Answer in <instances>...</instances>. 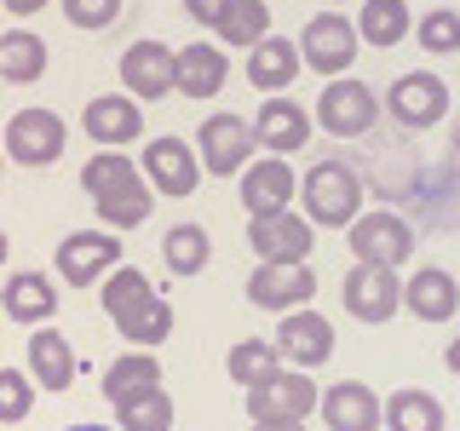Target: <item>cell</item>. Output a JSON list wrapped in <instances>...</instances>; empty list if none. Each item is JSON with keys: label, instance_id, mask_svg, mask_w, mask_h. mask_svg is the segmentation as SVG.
Masks as SVG:
<instances>
[{"label": "cell", "instance_id": "40", "mask_svg": "<svg viewBox=\"0 0 460 431\" xmlns=\"http://www.w3.org/2000/svg\"><path fill=\"white\" fill-rule=\"evenodd\" d=\"M0 6H6V12H18V18H35V12L47 6V0H0Z\"/></svg>", "mask_w": 460, "mask_h": 431}, {"label": "cell", "instance_id": "12", "mask_svg": "<svg viewBox=\"0 0 460 431\" xmlns=\"http://www.w3.org/2000/svg\"><path fill=\"white\" fill-rule=\"evenodd\" d=\"M277 351H282V363H294V368H323L328 356H334V322H328L323 311H288L282 322H277Z\"/></svg>", "mask_w": 460, "mask_h": 431}, {"label": "cell", "instance_id": "14", "mask_svg": "<svg viewBox=\"0 0 460 431\" xmlns=\"http://www.w3.org/2000/svg\"><path fill=\"white\" fill-rule=\"evenodd\" d=\"M144 179L162 196H190L201 184V162L184 138H150L144 144Z\"/></svg>", "mask_w": 460, "mask_h": 431}, {"label": "cell", "instance_id": "28", "mask_svg": "<svg viewBox=\"0 0 460 431\" xmlns=\"http://www.w3.org/2000/svg\"><path fill=\"white\" fill-rule=\"evenodd\" d=\"M47 75V40L29 35V29H12V35H0V81H40Z\"/></svg>", "mask_w": 460, "mask_h": 431}, {"label": "cell", "instance_id": "44", "mask_svg": "<svg viewBox=\"0 0 460 431\" xmlns=\"http://www.w3.org/2000/svg\"><path fill=\"white\" fill-rule=\"evenodd\" d=\"M69 431H110V426H69Z\"/></svg>", "mask_w": 460, "mask_h": 431}, {"label": "cell", "instance_id": "29", "mask_svg": "<svg viewBox=\"0 0 460 431\" xmlns=\"http://www.w3.org/2000/svg\"><path fill=\"white\" fill-rule=\"evenodd\" d=\"M409 29H414L409 0H363V12H357V35L368 47H397Z\"/></svg>", "mask_w": 460, "mask_h": 431}, {"label": "cell", "instance_id": "20", "mask_svg": "<svg viewBox=\"0 0 460 431\" xmlns=\"http://www.w3.org/2000/svg\"><path fill=\"white\" fill-rule=\"evenodd\" d=\"M225 75H230V57L219 47H208V40H190V47H179V57H172V92H184V98L225 92Z\"/></svg>", "mask_w": 460, "mask_h": 431}, {"label": "cell", "instance_id": "37", "mask_svg": "<svg viewBox=\"0 0 460 431\" xmlns=\"http://www.w3.org/2000/svg\"><path fill=\"white\" fill-rule=\"evenodd\" d=\"M29 409H35V385L18 368H0V420H29Z\"/></svg>", "mask_w": 460, "mask_h": 431}, {"label": "cell", "instance_id": "45", "mask_svg": "<svg viewBox=\"0 0 460 431\" xmlns=\"http://www.w3.org/2000/svg\"><path fill=\"white\" fill-rule=\"evenodd\" d=\"M455 162H460V127H455Z\"/></svg>", "mask_w": 460, "mask_h": 431}, {"label": "cell", "instance_id": "3", "mask_svg": "<svg viewBox=\"0 0 460 431\" xmlns=\"http://www.w3.org/2000/svg\"><path fill=\"white\" fill-rule=\"evenodd\" d=\"M345 242H351L357 265H385V270H397L402 259L414 253V230H409V219H402V213H392V207L357 213V219L345 224Z\"/></svg>", "mask_w": 460, "mask_h": 431}, {"label": "cell", "instance_id": "6", "mask_svg": "<svg viewBox=\"0 0 460 431\" xmlns=\"http://www.w3.org/2000/svg\"><path fill=\"white\" fill-rule=\"evenodd\" d=\"M357 23L345 18V12H316L305 23V35H299V57L316 69V75H345L357 57Z\"/></svg>", "mask_w": 460, "mask_h": 431}, {"label": "cell", "instance_id": "19", "mask_svg": "<svg viewBox=\"0 0 460 431\" xmlns=\"http://www.w3.org/2000/svg\"><path fill=\"white\" fill-rule=\"evenodd\" d=\"M253 138L265 144L270 155H294L311 144V115L294 104V98H265L253 115Z\"/></svg>", "mask_w": 460, "mask_h": 431}, {"label": "cell", "instance_id": "10", "mask_svg": "<svg viewBox=\"0 0 460 431\" xmlns=\"http://www.w3.org/2000/svg\"><path fill=\"white\" fill-rule=\"evenodd\" d=\"M374 115H380V104H374V92L363 81H328L323 98H316V121H323V133L334 138H363L374 127Z\"/></svg>", "mask_w": 460, "mask_h": 431}, {"label": "cell", "instance_id": "9", "mask_svg": "<svg viewBox=\"0 0 460 431\" xmlns=\"http://www.w3.org/2000/svg\"><path fill=\"white\" fill-rule=\"evenodd\" d=\"M248 242H253V253L265 259V265H305L316 230H311V219H299V213L282 207V213H259L248 224Z\"/></svg>", "mask_w": 460, "mask_h": 431}, {"label": "cell", "instance_id": "5", "mask_svg": "<svg viewBox=\"0 0 460 431\" xmlns=\"http://www.w3.org/2000/svg\"><path fill=\"white\" fill-rule=\"evenodd\" d=\"M69 144V127L58 110H18L6 121V155L18 167H52Z\"/></svg>", "mask_w": 460, "mask_h": 431}, {"label": "cell", "instance_id": "42", "mask_svg": "<svg viewBox=\"0 0 460 431\" xmlns=\"http://www.w3.org/2000/svg\"><path fill=\"white\" fill-rule=\"evenodd\" d=\"M443 363H449V374H460V339L449 345V356H443Z\"/></svg>", "mask_w": 460, "mask_h": 431}, {"label": "cell", "instance_id": "43", "mask_svg": "<svg viewBox=\"0 0 460 431\" xmlns=\"http://www.w3.org/2000/svg\"><path fill=\"white\" fill-rule=\"evenodd\" d=\"M12 253V242H6V230H0V259H6Z\"/></svg>", "mask_w": 460, "mask_h": 431}, {"label": "cell", "instance_id": "1", "mask_svg": "<svg viewBox=\"0 0 460 431\" xmlns=\"http://www.w3.org/2000/svg\"><path fill=\"white\" fill-rule=\"evenodd\" d=\"M104 311L121 328V339L138 345V351H150V345H162L172 334V305L155 294V282L138 265H115L104 277Z\"/></svg>", "mask_w": 460, "mask_h": 431}, {"label": "cell", "instance_id": "7", "mask_svg": "<svg viewBox=\"0 0 460 431\" xmlns=\"http://www.w3.org/2000/svg\"><path fill=\"white\" fill-rule=\"evenodd\" d=\"M201 167L213 172V179H230V172H242L253 162V150H259V138H253V121H242V115H208L201 121Z\"/></svg>", "mask_w": 460, "mask_h": 431}, {"label": "cell", "instance_id": "17", "mask_svg": "<svg viewBox=\"0 0 460 431\" xmlns=\"http://www.w3.org/2000/svg\"><path fill=\"white\" fill-rule=\"evenodd\" d=\"M323 426L328 431H380L385 426V402L368 391L363 380H340L323 391Z\"/></svg>", "mask_w": 460, "mask_h": 431}, {"label": "cell", "instance_id": "2", "mask_svg": "<svg viewBox=\"0 0 460 431\" xmlns=\"http://www.w3.org/2000/svg\"><path fill=\"white\" fill-rule=\"evenodd\" d=\"M299 196H305V219L311 224H351L363 213V179H357L345 162H316L305 179H299Z\"/></svg>", "mask_w": 460, "mask_h": 431}, {"label": "cell", "instance_id": "25", "mask_svg": "<svg viewBox=\"0 0 460 431\" xmlns=\"http://www.w3.org/2000/svg\"><path fill=\"white\" fill-rule=\"evenodd\" d=\"M299 40H282V35H265L259 47H248V81L259 86V92H288L294 86V75H299Z\"/></svg>", "mask_w": 460, "mask_h": 431}, {"label": "cell", "instance_id": "33", "mask_svg": "<svg viewBox=\"0 0 460 431\" xmlns=\"http://www.w3.org/2000/svg\"><path fill=\"white\" fill-rule=\"evenodd\" d=\"M277 363H282V351L270 339H236L230 345V356H225V368H230V380L248 391V385H259V380H270L277 374Z\"/></svg>", "mask_w": 460, "mask_h": 431}, {"label": "cell", "instance_id": "16", "mask_svg": "<svg viewBox=\"0 0 460 431\" xmlns=\"http://www.w3.org/2000/svg\"><path fill=\"white\" fill-rule=\"evenodd\" d=\"M172 52L167 40H133V47L121 52V86L127 92H138V104L144 98H167L172 92Z\"/></svg>", "mask_w": 460, "mask_h": 431}, {"label": "cell", "instance_id": "31", "mask_svg": "<svg viewBox=\"0 0 460 431\" xmlns=\"http://www.w3.org/2000/svg\"><path fill=\"white\" fill-rule=\"evenodd\" d=\"M93 207H98V219H104L110 230H133V224H144V219H150V207H155V190H150V179H133V184H121V190L98 196Z\"/></svg>", "mask_w": 460, "mask_h": 431}, {"label": "cell", "instance_id": "30", "mask_svg": "<svg viewBox=\"0 0 460 431\" xmlns=\"http://www.w3.org/2000/svg\"><path fill=\"white\" fill-rule=\"evenodd\" d=\"M162 259H167L172 277H201V270H208V259H213L208 230H201V224H172L167 236H162Z\"/></svg>", "mask_w": 460, "mask_h": 431}, {"label": "cell", "instance_id": "38", "mask_svg": "<svg viewBox=\"0 0 460 431\" xmlns=\"http://www.w3.org/2000/svg\"><path fill=\"white\" fill-rule=\"evenodd\" d=\"M64 18L75 29H110L121 18V0H64Z\"/></svg>", "mask_w": 460, "mask_h": 431}, {"label": "cell", "instance_id": "39", "mask_svg": "<svg viewBox=\"0 0 460 431\" xmlns=\"http://www.w3.org/2000/svg\"><path fill=\"white\" fill-rule=\"evenodd\" d=\"M225 6H230V0H184V12H190L196 23H208V29L225 18Z\"/></svg>", "mask_w": 460, "mask_h": 431}, {"label": "cell", "instance_id": "26", "mask_svg": "<svg viewBox=\"0 0 460 431\" xmlns=\"http://www.w3.org/2000/svg\"><path fill=\"white\" fill-rule=\"evenodd\" d=\"M155 385H162V363H155L150 351H138V345L104 368V397H110V409H121V402H133V397H144V391H155Z\"/></svg>", "mask_w": 460, "mask_h": 431}, {"label": "cell", "instance_id": "8", "mask_svg": "<svg viewBox=\"0 0 460 431\" xmlns=\"http://www.w3.org/2000/svg\"><path fill=\"white\" fill-rule=\"evenodd\" d=\"M115 265H121V236L115 230H69L58 242V277L75 287H93V277H110Z\"/></svg>", "mask_w": 460, "mask_h": 431}, {"label": "cell", "instance_id": "36", "mask_svg": "<svg viewBox=\"0 0 460 431\" xmlns=\"http://www.w3.org/2000/svg\"><path fill=\"white\" fill-rule=\"evenodd\" d=\"M414 35H420V47H426V52H460V12H449V6L426 12Z\"/></svg>", "mask_w": 460, "mask_h": 431}, {"label": "cell", "instance_id": "41", "mask_svg": "<svg viewBox=\"0 0 460 431\" xmlns=\"http://www.w3.org/2000/svg\"><path fill=\"white\" fill-rule=\"evenodd\" d=\"M253 431H305V420H282V426H259L253 420Z\"/></svg>", "mask_w": 460, "mask_h": 431}, {"label": "cell", "instance_id": "15", "mask_svg": "<svg viewBox=\"0 0 460 431\" xmlns=\"http://www.w3.org/2000/svg\"><path fill=\"white\" fill-rule=\"evenodd\" d=\"M392 115L402 127H438L443 115H449V86L438 75H426V69H414V75H397L392 81Z\"/></svg>", "mask_w": 460, "mask_h": 431}, {"label": "cell", "instance_id": "22", "mask_svg": "<svg viewBox=\"0 0 460 431\" xmlns=\"http://www.w3.org/2000/svg\"><path fill=\"white\" fill-rule=\"evenodd\" d=\"M0 311L12 316V322H52L58 316V287L47 282V270H18V277H6V287H0Z\"/></svg>", "mask_w": 460, "mask_h": 431}, {"label": "cell", "instance_id": "13", "mask_svg": "<svg viewBox=\"0 0 460 431\" xmlns=\"http://www.w3.org/2000/svg\"><path fill=\"white\" fill-rule=\"evenodd\" d=\"M248 299L259 311H299L316 299V270L305 265H265L259 259V270L248 277Z\"/></svg>", "mask_w": 460, "mask_h": 431}, {"label": "cell", "instance_id": "24", "mask_svg": "<svg viewBox=\"0 0 460 431\" xmlns=\"http://www.w3.org/2000/svg\"><path fill=\"white\" fill-rule=\"evenodd\" d=\"M29 368H35V385H47L52 397L75 385V351H69V339L52 322L29 328Z\"/></svg>", "mask_w": 460, "mask_h": 431}, {"label": "cell", "instance_id": "32", "mask_svg": "<svg viewBox=\"0 0 460 431\" xmlns=\"http://www.w3.org/2000/svg\"><path fill=\"white\" fill-rule=\"evenodd\" d=\"M213 29H219V47H259L270 29V6L265 0H230Z\"/></svg>", "mask_w": 460, "mask_h": 431}, {"label": "cell", "instance_id": "21", "mask_svg": "<svg viewBox=\"0 0 460 431\" xmlns=\"http://www.w3.org/2000/svg\"><path fill=\"white\" fill-rule=\"evenodd\" d=\"M81 121H86V138H98L104 150H121V144L144 138V115H138V98H127V92H104V98H93Z\"/></svg>", "mask_w": 460, "mask_h": 431}, {"label": "cell", "instance_id": "18", "mask_svg": "<svg viewBox=\"0 0 460 431\" xmlns=\"http://www.w3.org/2000/svg\"><path fill=\"white\" fill-rule=\"evenodd\" d=\"M299 190V179H294V167H288V155H265V162H248L242 167V207L253 213H282L288 201H294Z\"/></svg>", "mask_w": 460, "mask_h": 431}, {"label": "cell", "instance_id": "11", "mask_svg": "<svg viewBox=\"0 0 460 431\" xmlns=\"http://www.w3.org/2000/svg\"><path fill=\"white\" fill-rule=\"evenodd\" d=\"M340 299H345V311H351L357 322L380 328V322H392V311L402 305V282H397L385 265H351V277H345Z\"/></svg>", "mask_w": 460, "mask_h": 431}, {"label": "cell", "instance_id": "23", "mask_svg": "<svg viewBox=\"0 0 460 431\" xmlns=\"http://www.w3.org/2000/svg\"><path fill=\"white\" fill-rule=\"evenodd\" d=\"M402 305L420 316V322H449L460 311V282L443 265H426V270H414V277L402 282Z\"/></svg>", "mask_w": 460, "mask_h": 431}, {"label": "cell", "instance_id": "27", "mask_svg": "<svg viewBox=\"0 0 460 431\" xmlns=\"http://www.w3.org/2000/svg\"><path fill=\"white\" fill-rule=\"evenodd\" d=\"M385 426L392 431H443L449 426V414H443V402L420 391V385H402V391L385 397Z\"/></svg>", "mask_w": 460, "mask_h": 431}, {"label": "cell", "instance_id": "35", "mask_svg": "<svg viewBox=\"0 0 460 431\" xmlns=\"http://www.w3.org/2000/svg\"><path fill=\"white\" fill-rule=\"evenodd\" d=\"M121 431H172V397L155 385V391H144L133 402H121Z\"/></svg>", "mask_w": 460, "mask_h": 431}, {"label": "cell", "instance_id": "34", "mask_svg": "<svg viewBox=\"0 0 460 431\" xmlns=\"http://www.w3.org/2000/svg\"><path fill=\"white\" fill-rule=\"evenodd\" d=\"M138 179V167H133V155L127 150H98V155H86V167H81V184H86V196H110V190H121V184H133Z\"/></svg>", "mask_w": 460, "mask_h": 431}, {"label": "cell", "instance_id": "4", "mask_svg": "<svg viewBox=\"0 0 460 431\" xmlns=\"http://www.w3.org/2000/svg\"><path fill=\"white\" fill-rule=\"evenodd\" d=\"M316 409V380L305 368H277L270 380L248 385V414L259 426H282V420H305Z\"/></svg>", "mask_w": 460, "mask_h": 431}]
</instances>
